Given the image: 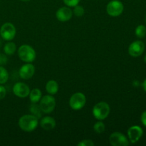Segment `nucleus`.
<instances>
[{"instance_id": "nucleus-1", "label": "nucleus", "mask_w": 146, "mask_h": 146, "mask_svg": "<svg viewBox=\"0 0 146 146\" xmlns=\"http://www.w3.org/2000/svg\"><path fill=\"white\" fill-rule=\"evenodd\" d=\"M19 126L25 132H32L37 128L38 124V118L32 114H27L19 120Z\"/></svg>"}, {"instance_id": "nucleus-2", "label": "nucleus", "mask_w": 146, "mask_h": 146, "mask_svg": "<svg viewBox=\"0 0 146 146\" xmlns=\"http://www.w3.org/2000/svg\"><path fill=\"white\" fill-rule=\"evenodd\" d=\"M18 56L24 62L31 63L35 60L36 54L33 47L27 44H24L19 48Z\"/></svg>"}, {"instance_id": "nucleus-3", "label": "nucleus", "mask_w": 146, "mask_h": 146, "mask_svg": "<svg viewBox=\"0 0 146 146\" xmlns=\"http://www.w3.org/2000/svg\"><path fill=\"white\" fill-rule=\"evenodd\" d=\"M111 111L110 106L106 102L101 101L96 104L93 108V115L98 121L105 120L108 116Z\"/></svg>"}, {"instance_id": "nucleus-4", "label": "nucleus", "mask_w": 146, "mask_h": 146, "mask_svg": "<svg viewBox=\"0 0 146 146\" xmlns=\"http://www.w3.org/2000/svg\"><path fill=\"white\" fill-rule=\"evenodd\" d=\"M86 98L83 93L77 92L73 94L69 99V106L74 111L81 110L85 106Z\"/></svg>"}, {"instance_id": "nucleus-5", "label": "nucleus", "mask_w": 146, "mask_h": 146, "mask_svg": "<svg viewBox=\"0 0 146 146\" xmlns=\"http://www.w3.org/2000/svg\"><path fill=\"white\" fill-rule=\"evenodd\" d=\"M39 106L44 113H51L56 107V99L51 95H46L41 97L39 101Z\"/></svg>"}, {"instance_id": "nucleus-6", "label": "nucleus", "mask_w": 146, "mask_h": 146, "mask_svg": "<svg viewBox=\"0 0 146 146\" xmlns=\"http://www.w3.org/2000/svg\"><path fill=\"white\" fill-rule=\"evenodd\" d=\"M124 10V6L119 0H112L106 6V12L111 17H116L121 15Z\"/></svg>"}, {"instance_id": "nucleus-7", "label": "nucleus", "mask_w": 146, "mask_h": 146, "mask_svg": "<svg viewBox=\"0 0 146 146\" xmlns=\"http://www.w3.org/2000/svg\"><path fill=\"white\" fill-rule=\"evenodd\" d=\"M17 30L14 24L7 22L3 24L0 29V35L3 39L6 41H11L16 36Z\"/></svg>"}, {"instance_id": "nucleus-8", "label": "nucleus", "mask_w": 146, "mask_h": 146, "mask_svg": "<svg viewBox=\"0 0 146 146\" xmlns=\"http://www.w3.org/2000/svg\"><path fill=\"white\" fill-rule=\"evenodd\" d=\"M110 143L113 146H127L129 145V141L125 135L120 132L113 133L109 137Z\"/></svg>"}, {"instance_id": "nucleus-9", "label": "nucleus", "mask_w": 146, "mask_h": 146, "mask_svg": "<svg viewBox=\"0 0 146 146\" xmlns=\"http://www.w3.org/2000/svg\"><path fill=\"white\" fill-rule=\"evenodd\" d=\"M13 93L16 96L19 98H24L29 96L30 93V88L29 86L22 82L16 83L13 86Z\"/></svg>"}, {"instance_id": "nucleus-10", "label": "nucleus", "mask_w": 146, "mask_h": 146, "mask_svg": "<svg viewBox=\"0 0 146 146\" xmlns=\"http://www.w3.org/2000/svg\"><path fill=\"white\" fill-rule=\"evenodd\" d=\"M145 50V44L143 41H135L130 44L128 47V54L133 57H138L142 55Z\"/></svg>"}, {"instance_id": "nucleus-11", "label": "nucleus", "mask_w": 146, "mask_h": 146, "mask_svg": "<svg viewBox=\"0 0 146 146\" xmlns=\"http://www.w3.org/2000/svg\"><path fill=\"white\" fill-rule=\"evenodd\" d=\"M143 134V131L138 125H133L128 130V136L131 143L138 142Z\"/></svg>"}, {"instance_id": "nucleus-12", "label": "nucleus", "mask_w": 146, "mask_h": 146, "mask_svg": "<svg viewBox=\"0 0 146 146\" xmlns=\"http://www.w3.org/2000/svg\"><path fill=\"white\" fill-rule=\"evenodd\" d=\"M34 73H35V67L31 63H27L23 65L19 71V76L24 80H28L32 78L33 76L34 75Z\"/></svg>"}, {"instance_id": "nucleus-13", "label": "nucleus", "mask_w": 146, "mask_h": 146, "mask_svg": "<svg viewBox=\"0 0 146 146\" xmlns=\"http://www.w3.org/2000/svg\"><path fill=\"white\" fill-rule=\"evenodd\" d=\"M73 11L68 7H63L58 9L56 13V17L61 22L68 21L72 18Z\"/></svg>"}, {"instance_id": "nucleus-14", "label": "nucleus", "mask_w": 146, "mask_h": 146, "mask_svg": "<svg viewBox=\"0 0 146 146\" xmlns=\"http://www.w3.org/2000/svg\"><path fill=\"white\" fill-rule=\"evenodd\" d=\"M56 123L55 119L51 116L44 117L40 121V125L45 131H51L56 127Z\"/></svg>"}, {"instance_id": "nucleus-15", "label": "nucleus", "mask_w": 146, "mask_h": 146, "mask_svg": "<svg viewBox=\"0 0 146 146\" xmlns=\"http://www.w3.org/2000/svg\"><path fill=\"white\" fill-rule=\"evenodd\" d=\"M58 84L54 80H50L46 84V90L47 93L50 95H54L56 94L58 91Z\"/></svg>"}, {"instance_id": "nucleus-16", "label": "nucleus", "mask_w": 146, "mask_h": 146, "mask_svg": "<svg viewBox=\"0 0 146 146\" xmlns=\"http://www.w3.org/2000/svg\"><path fill=\"white\" fill-rule=\"evenodd\" d=\"M29 96V99L31 104H37L39 102L42 97V93H41V90L38 88H34L30 91Z\"/></svg>"}, {"instance_id": "nucleus-17", "label": "nucleus", "mask_w": 146, "mask_h": 146, "mask_svg": "<svg viewBox=\"0 0 146 146\" xmlns=\"http://www.w3.org/2000/svg\"><path fill=\"white\" fill-rule=\"evenodd\" d=\"M17 50V46L14 42H11L9 41V42H7L4 46V51L6 55L11 56L16 52Z\"/></svg>"}, {"instance_id": "nucleus-18", "label": "nucleus", "mask_w": 146, "mask_h": 146, "mask_svg": "<svg viewBox=\"0 0 146 146\" xmlns=\"http://www.w3.org/2000/svg\"><path fill=\"white\" fill-rule=\"evenodd\" d=\"M29 110L31 113L36 117L38 119L41 118V115H42V111H41L39 105H38L37 104H31Z\"/></svg>"}, {"instance_id": "nucleus-19", "label": "nucleus", "mask_w": 146, "mask_h": 146, "mask_svg": "<svg viewBox=\"0 0 146 146\" xmlns=\"http://www.w3.org/2000/svg\"><path fill=\"white\" fill-rule=\"evenodd\" d=\"M9 79V73L5 68L0 66V84H4Z\"/></svg>"}, {"instance_id": "nucleus-20", "label": "nucleus", "mask_w": 146, "mask_h": 146, "mask_svg": "<svg viewBox=\"0 0 146 146\" xmlns=\"http://www.w3.org/2000/svg\"><path fill=\"white\" fill-rule=\"evenodd\" d=\"M135 35L138 38H143L146 35V27L144 25H139L135 29Z\"/></svg>"}, {"instance_id": "nucleus-21", "label": "nucleus", "mask_w": 146, "mask_h": 146, "mask_svg": "<svg viewBox=\"0 0 146 146\" xmlns=\"http://www.w3.org/2000/svg\"><path fill=\"white\" fill-rule=\"evenodd\" d=\"M105 128H106L105 124H104L101 121H99L97 123H96L94 125V131L98 134L104 133V131H105Z\"/></svg>"}, {"instance_id": "nucleus-22", "label": "nucleus", "mask_w": 146, "mask_h": 146, "mask_svg": "<svg viewBox=\"0 0 146 146\" xmlns=\"http://www.w3.org/2000/svg\"><path fill=\"white\" fill-rule=\"evenodd\" d=\"M74 15L76 16V17H82L83 15L84 14V12H85V11H84V8L82 7V6H80V5H76L75 6V7H74Z\"/></svg>"}, {"instance_id": "nucleus-23", "label": "nucleus", "mask_w": 146, "mask_h": 146, "mask_svg": "<svg viewBox=\"0 0 146 146\" xmlns=\"http://www.w3.org/2000/svg\"><path fill=\"white\" fill-rule=\"evenodd\" d=\"M64 3L68 7H74L78 5L81 0H63Z\"/></svg>"}, {"instance_id": "nucleus-24", "label": "nucleus", "mask_w": 146, "mask_h": 146, "mask_svg": "<svg viewBox=\"0 0 146 146\" xmlns=\"http://www.w3.org/2000/svg\"><path fill=\"white\" fill-rule=\"evenodd\" d=\"M77 145L78 146H94V143L93 142V141H91V140L86 139L81 141V142L78 143Z\"/></svg>"}, {"instance_id": "nucleus-25", "label": "nucleus", "mask_w": 146, "mask_h": 146, "mask_svg": "<svg viewBox=\"0 0 146 146\" xmlns=\"http://www.w3.org/2000/svg\"><path fill=\"white\" fill-rule=\"evenodd\" d=\"M6 94H7V90L5 87L3 86L2 84H0V100H2L5 98Z\"/></svg>"}, {"instance_id": "nucleus-26", "label": "nucleus", "mask_w": 146, "mask_h": 146, "mask_svg": "<svg viewBox=\"0 0 146 146\" xmlns=\"http://www.w3.org/2000/svg\"><path fill=\"white\" fill-rule=\"evenodd\" d=\"M7 62V58L4 54H0V66L6 64Z\"/></svg>"}, {"instance_id": "nucleus-27", "label": "nucleus", "mask_w": 146, "mask_h": 146, "mask_svg": "<svg viewBox=\"0 0 146 146\" xmlns=\"http://www.w3.org/2000/svg\"><path fill=\"white\" fill-rule=\"evenodd\" d=\"M141 122H142L143 125L144 126L146 127V111H144V112L142 113V115H141Z\"/></svg>"}, {"instance_id": "nucleus-28", "label": "nucleus", "mask_w": 146, "mask_h": 146, "mask_svg": "<svg viewBox=\"0 0 146 146\" xmlns=\"http://www.w3.org/2000/svg\"><path fill=\"white\" fill-rule=\"evenodd\" d=\"M142 86H143V88L144 91H145V92H146V79L144 80V81H143V82Z\"/></svg>"}, {"instance_id": "nucleus-29", "label": "nucleus", "mask_w": 146, "mask_h": 146, "mask_svg": "<svg viewBox=\"0 0 146 146\" xmlns=\"http://www.w3.org/2000/svg\"><path fill=\"white\" fill-rule=\"evenodd\" d=\"M20 1H29L30 0H20Z\"/></svg>"}, {"instance_id": "nucleus-30", "label": "nucleus", "mask_w": 146, "mask_h": 146, "mask_svg": "<svg viewBox=\"0 0 146 146\" xmlns=\"http://www.w3.org/2000/svg\"><path fill=\"white\" fill-rule=\"evenodd\" d=\"M144 59H145V62L146 63V56H145V58H144Z\"/></svg>"}, {"instance_id": "nucleus-31", "label": "nucleus", "mask_w": 146, "mask_h": 146, "mask_svg": "<svg viewBox=\"0 0 146 146\" xmlns=\"http://www.w3.org/2000/svg\"><path fill=\"white\" fill-rule=\"evenodd\" d=\"M145 22H146V17H145Z\"/></svg>"}]
</instances>
